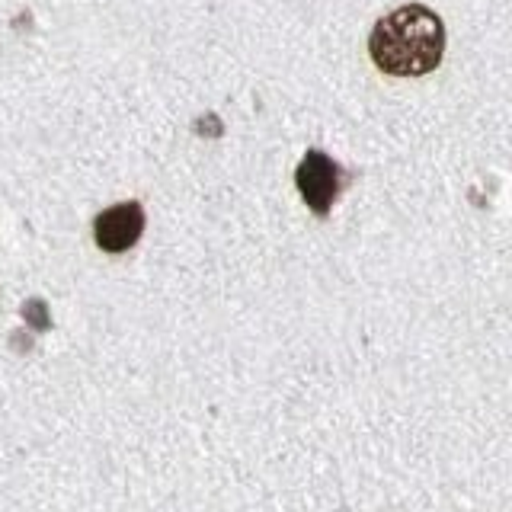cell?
Listing matches in <instances>:
<instances>
[{
	"mask_svg": "<svg viewBox=\"0 0 512 512\" xmlns=\"http://www.w3.org/2000/svg\"><path fill=\"white\" fill-rule=\"evenodd\" d=\"M368 52L384 74L423 77L439 68L445 52V26L429 7L407 4L378 20L368 39Z\"/></svg>",
	"mask_w": 512,
	"mask_h": 512,
	"instance_id": "1",
	"label": "cell"
},
{
	"mask_svg": "<svg viewBox=\"0 0 512 512\" xmlns=\"http://www.w3.org/2000/svg\"><path fill=\"white\" fill-rule=\"evenodd\" d=\"M295 183L301 199L311 205V212L327 215L336 199V189H340V170H336V164L324 151H308L298 164Z\"/></svg>",
	"mask_w": 512,
	"mask_h": 512,
	"instance_id": "2",
	"label": "cell"
},
{
	"mask_svg": "<svg viewBox=\"0 0 512 512\" xmlns=\"http://www.w3.org/2000/svg\"><path fill=\"white\" fill-rule=\"evenodd\" d=\"M141 231H144V208L138 202L112 205L93 221L96 247L106 253H125L128 247H135Z\"/></svg>",
	"mask_w": 512,
	"mask_h": 512,
	"instance_id": "3",
	"label": "cell"
},
{
	"mask_svg": "<svg viewBox=\"0 0 512 512\" xmlns=\"http://www.w3.org/2000/svg\"><path fill=\"white\" fill-rule=\"evenodd\" d=\"M23 317L36 330H48V327H52V320H48V314H45V301H39V298H32V301L23 304Z\"/></svg>",
	"mask_w": 512,
	"mask_h": 512,
	"instance_id": "4",
	"label": "cell"
}]
</instances>
